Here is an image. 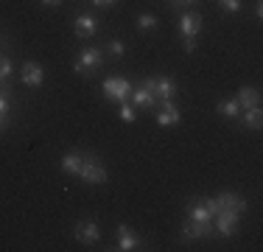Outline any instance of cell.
Returning a JSON list of instances; mask_svg holds the SVG:
<instances>
[{
  "instance_id": "18",
  "label": "cell",
  "mask_w": 263,
  "mask_h": 252,
  "mask_svg": "<svg viewBox=\"0 0 263 252\" xmlns=\"http://www.w3.org/2000/svg\"><path fill=\"white\" fill-rule=\"evenodd\" d=\"M11 73H14V62L9 53H0V90L14 93L11 90Z\"/></svg>"
},
{
  "instance_id": "3",
  "label": "cell",
  "mask_w": 263,
  "mask_h": 252,
  "mask_svg": "<svg viewBox=\"0 0 263 252\" xmlns=\"http://www.w3.org/2000/svg\"><path fill=\"white\" fill-rule=\"evenodd\" d=\"M129 101L135 104V110H154V106H157V96H154V76H146L140 84L132 87Z\"/></svg>"
},
{
  "instance_id": "23",
  "label": "cell",
  "mask_w": 263,
  "mask_h": 252,
  "mask_svg": "<svg viewBox=\"0 0 263 252\" xmlns=\"http://www.w3.org/2000/svg\"><path fill=\"white\" fill-rule=\"evenodd\" d=\"M216 6L221 11H230V14H235V11H241L243 0H216Z\"/></svg>"
},
{
  "instance_id": "15",
  "label": "cell",
  "mask_w": 263,
  "mask_h": 252,
  "mask_svg": "<svg viewBox=\"0 0 263 252\" xmlns=\"http://www.w3.org/2000/svg\"><path fill=\"white\" fill-rule=\"evenodd\" d=\"M218 205H221V210H235V213H243L249 207V202L241 196V193H233V191H224L218 193Z\"/></svg>"
},
{
  "instance_id": "2",
  "label": "cell",
  "mask_w": 263,
  "mask_h": 252,
  "mask_svg": "<svg viewBox=\"0 0 263 252\" xmlns=\"http://www.w3.org/2000/svg\"><path fill=\"white\" fill-rule=\"evenodd\" d=\"M79 179L87 182V185H104V182H106V166L101 163V157L92 154V151H84Z\"/></svg>"
},
{
  "instance_id": "24",
  "label": "cell",
  "mask_w": 263,
  "mask_h": 252,
  "mask_svg": "<svg viewBox=\"0 0 263 252\" xmlns=\"http://www.w3.org/2000/svg\"><path fill=\"white\" fill-rule=\"evenodd\" d=\"M106 53L115 56V59H121V56L126 53V48H123V42H121V40H109V42H106Z\"/></svg>"
},
{
  "instance_id": "22",
  "label": "cell",
  "mask_w": 263,
  "mask_h": 252,
  "mask_svg": "<svg viewBox=\"0 0 263 252\" xmlns=\"http://www.w3.org/2000/svg\"><path fill=\"white\" fill-rule=\"evenodd\" d=\"M135 118H137V112H135V104H132V101H121V121H126V123H135Z\"/></svg>"
},
{
  "instance_id": "19",
  "label": "cell",
  "mask_w": 263,
  "mask_h": 252,
  "mask_svg": "<svg viewBox=\"0 0 263 252\" xmlns=\"http://www.w3.org/2000/svg\"><path fill=\"white\" fill-rule=\"evenodd\" d=\"M187 219H193V222H213L210 210L204 207L202 199H193L191 205H187Z\"/></svg>"
},
{
  "instance_id": "30",
  "label": "cell",
  "mask_w": 263,
  "mask_h": 252,
  "mask_svg": "<svg viewBox=\"0 0 263 252\" xmlns=\"http://www.w3.org/2000/svg\"><path fill=\"white\" fill-rule=\"evenodd\" d=\"M42 3H45V6H51V9H56V6H62L65 0H42Z\"/></svg>"
},
{
  "instance_id": "13",
  "label": "cell",
  "mask_w": 263,
  "mask_h": 252,
  "mask_svg": "<svg viewBox=\"0 0 263 252\" xmlns=\"http://www.w3.org/2000/svg\"><path fill=\"white\" fill-rule=\"evenodd\" d=\"M177 93H179V84L171 76H154V96H157V101H174Z\"/></svg>"
},
{
  "instance_id": "5",
  "label": "cell",
  "mask_w": 263,
  "mask_h": 252,
  "mask_svg": "<svg viewBox=\"0 0 263 252\" xmlns=\"http://www.w3.org/2000/svg\"><path fill=\"white\" fill-rule=\"evenodd\" d=\"M132 81L123 79V76H109L104 79V98L106 101H129L132 96Z\"/></svg>"
},
{
  "instance_id": "14",
  "label": "cell",
  "mask_w": 263,
  "mask_h": 252,
  "mask_svg": "<svg viewBox=\"0 0 263 252\" xmlns=\"http://www.w3.org/2000/svg\"><path fill=\"white\" fill-rule=\"evenodd\" d=\"M73 28H76V37H79V40H90V37L98 34V17H92V14H87V11H84V14L76 17Z\"/></svg>"
},
{
  "instance_id": "29",
  "label": "cell",
  "mask_w": 263,
  "mask_h": 252,
  "mask_svg": "<svg viewBox=\"0 0 263 252\" xmlns=\"http://www.w3.org/2000/svg\"><path fill=\"white\" fill-rule=\"evenodd\" d=\"M260 17H263V3L258 0V3H255V20H260Z\"/></svg>"
},
{
  "instance_id": "25",
  "label": "cell",
  "mask_w": 263,
  "mask_h": 252,
  "mask_svg": "<svg viewBox=\"0 0 263 252\" xmlns=\"http://www.w3.org/2000/svg\"><path fill=\"white\" fill-rule=\"evenodd\" d=\"M9 106H11V93L0 90V115H9Z\"/></svg>"
},
{
  "instance_id": "1",
  "label": "cell",
  "mask_w": 263,
  "mask_h": 252,
  "mask_svg": "<svg viewBox=\"0 0 263 252\" xmlns=\"http://www.w3.org/2000/svg\"><path fill=\"white\" fill-rule=\"evenodd\" d=\"M101 67H104V50L96 48V45L84 48L79 53V59L73 62V70H76V76H81V79H92Z\"/></svg>"
},
{
  "instance_id": "21",
  "label": "cell",
  "mask_w": 263,
  "mask_h": 252,
  "mask_svg": "<svg viewBox=\"0 0 263 252\" xmlns=\"http://www.w3.org/2000/svg\"><path fill=\"white\" fill-rule=\"evenodd\" d=\"M137 28L140 31H146V34H152V31H157L160 28V23H157V17L154 14H148V11H143V14H137Z\"/></svg>"
},
{
  "instance_id": "7",
  "label": "cell",
  "mask_w": 263,
  "mask_h": 252,
  "mask_svg": "<svg viewBox=\"0 0 263 252\" xmlns=\"http://www.w3.org/2000/svg\"><path fill=\"white\" fill-rule=\"evenodd\" d=\"M20 79H23L26 87L36 90V87H42V81H45V67H42L40 62H34V59H26L23 67H20Z\"/></svg>"
},
{
  "instance_id": "8",
  "label": "cell",
  "mask_w": 263,
  "mask_h": 252,
  "mask_svg": "<svg viewBox=\"0 0 263 252\" xmlns=\"http://www.w3.org/2000/svg\"><path fill=\"white\" fill-rule=\"evenodd\" d=\"M154 118H157L160 126H174V123H182V110H179L174 101H157L154 106Z\"/></svg>"
},
{
  "instance_id": "16",
  "label": "cell",
  "mask_w": 263,
  "mask_h": 252,
  "mask_svg": "<svg viewBox=\"0 0 263 252\" xmlns=\"http://www.w3.org/2000/svg\"><path fill=\"white\" fill-rule=\"evenodd\" d=\"M235 101H238V106H241V110H252V106H260V93H258V87H247V84H243L241 90H238Z\"/></svg>"
},
{
  "instance_id": "20",
  "label": "cell",
  "mask_w": 263,
  "mask_h": 252,
  "mask_svg": "<svg viewBox=\"0 0 263 252\" xmlns=\"http://www.w3.org/2000/svg\"><path fill=\"white\" fill-rule=\"evenodd\" d=\"M216 112H218L221 118H227V121H235V118L241 115V106H238L235 98H230V101H218V104H216Z\"/></svg>"
},
{
  "instance_id": "12",
  "label": "cell",
  "mask_w": 263,
  "mask_h": 252,
  "mask_svg": "<svg viewBox=\"0 0 263 252\" xmlns=\"http://www.w3.org/2000/svg\"><path fill=\"white\" fill-rule=\"evenodd\" d=\"M260 123H263L260 106H252V110H241V115L235 118V129H247V132H258Z\"/></svg>"
},
{
  "instance_id": "9",
  "label": "cell",
  "mask_w": 263,
  "mask_h": 252,
  "mask_svg": "<svg viewBox=\"0 0 263 252\" xmlns=\"http://www.w3.org/2000/svg\"><path fill=\"white\" fill-rule=\"evenodd\" d=\"M238 222H241V213H235V210H221L216 219H213V227H216L218 236L230 238V236H235V232H238Z\"/></svg>"
},
{
  "instance_id": "27",
  "label": "cell",
  "mask_w": 263,
  "mask_h": 252,
  "mask_svg": "<svg viewBox=\"0 0 263 252\" xmlns=\"http://www.w3.org/2000/svg\"><path fill=\"white\" fill-rule=\"evenodd\" d=\"M9 126H11V118H9V115H0V135H3Z\"/></svg>"
},
{
  "instance_id": "28",
  "label": "cell",
  "mask_w": 263,
  "mask_h": 252,
  "mask_svg": "<svg viewBox=\"0 0 263 252\" xmlns=\"http://www.w3.org/2000/svg\"><path fill=\"white\" fill-rule=\"evenodd\" d=\"M165 6L174 11V14H179V9H182V6H179V0H165Z\"/></svg>"
},
{
  "instance_id": "4",
  "label": "cell",
  "mask_w": 263,
  "mask_h": 252,
  "mask_svg": "<svg viewBox=\"0 0 263 252\" xmlns=\"http://www.w3.org/2000/svg\"><path fill=\"white\" fill-rule=\"evenodd\" d=\"M179 34H182V42L185 40H196L204 28V17L202 11H179V23H177Z\"/></svg>"
},
{
  "instance_id": "6",
  "label": "cell",
  "mask_w": 263,
  "mask_h": 252,
  "mask_svg": "<svg viewBox=\"0 0 263 252\" xmlns=\"http://www.w3.org/2000/svg\"><path fill=\"white\" fill-rule=\"evenodd\" d=\"M73 236H76L79 244H98L101 241V230H98L96 219H79L76 224H73Z\"/></svg>"
},
{
  "instance_id": "26",
  "label": "cell",
  "mask_w": 263,
  "mask_h": 252,
  "mask_svg": "<svg viewBox=\"0 0 263 252\" xmlns=\"http://www.w3.org/2000/svg\"><path fill=\"white\" fill-rule=\"evenodd\" d=\"M92 6H96V9H109V6H115L118 0H90Z\"/></svg>"
},
{
  "instance_id": "11",
  "label": "cell",
  "mask_w": 263,
  "mask_h": 252,
  "mask_svg": "<svg viewBox=\"0 0 263 252\" xmlns=\"http://www.w3.org/2000/svg\"><path fill=\"white\" fill-rule=\"evenodd\" d=\"M115 249L121 252H132V249H143V238L137 232H132L129 224H118V244Z\"/></svg>"
},
{
  "instance_id": "10",
  "label": "cell",
  "mask_w": 263,
  "mask_h": 252,
  "mask_svg": "<svg viewBox=\"0 0 263 252\" xmlns=\"http://www.w3.org/2000/svg\"><path fill=\"white\" fill-rule=\"evenodd\" d=\"M179 232H182L185 241H196V238H210L216 232V227H213V222H193V219H187Z\"/></svg>"
},
{
  "instance_id": "17",
  "label": "cell",
  "mask_w": 263,
  "mask_h": 252,
  "mask_svg": "<svg viewBox=\"0 0 263 252\" xmlns=\"http://www.w3.org/2000/svg\"><path fill=\"white\" fill-rule=\"evenodd\" d=\"M81 160H84V151H81V149L67 151V154L62 157V171H65V174H73V176H79V171H81Z\"/></svg>"
},
{
  "instance_id": "31",
  "label": "cell",
  "mask_w": 263,
  "mask_h": 252,
  "mask_svg": "<svg viewBox=\"0 0 263 252\" xmlns=\"http://www.w3.org/2000/svg\"><path fill=\"white\" fill-rule=\"evenodd\" d=\"M199 3V0H179V6H182V9H185V6H196Z\"/></svg>"
}]
</instances>
